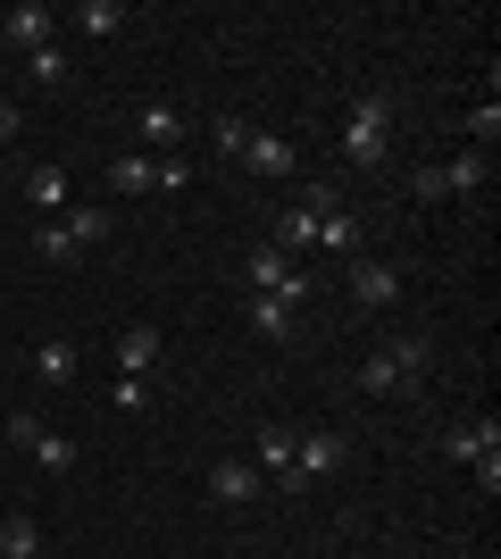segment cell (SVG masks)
Listing matches in <instances>:
<instances>
[{
    "label": "cell",
    "instance_id": "18",
    "mask_svg": "<svg viewBox=\"0 0 501 559\" xmlns=\"http://www.w3.org/2000/svg\"><path fill=\"white\" fill-rule=\"evenodd\" d=\"M75 34H84V43L126 34V0H75Z\"/></svg>",
    "mask_w": 501,
    "mask_h": 559
},
{
    "label": "cell",
    "instance_id": "14",
    "mask_svg": "<svg viewBox=\"0 0 501 559\" xmlns=\"http://www.w3.org/2000/svg\"><path fill=\"white\" fill-rule=\"evenodd\" d=\"M251 467H260L267 485H285V476H293V426H260V443H251Z\"/></svg>",
    "mask_w": 501,
    "mask_h": 559
},
{
    "label": "cell",
    "instance_id": "13",
    "mask_svg": "<svg viewBox=\"0 0 501 559\" xmlns=\"http://www.w3.org/2000/svg\"><path fill=\"white\" fill-rule=\"evenodd\" d=\"M434 176H443V201H452V192H485V176H493V151H460V159H434Z\"/></svg>",
    "mask_w": 501,
    "mask_h": 559
},
{
    "label": "cell",
    "instance_id": "8",
    "mask_svg": "<svg viewBox=\"0 0 501 559\" xmlns=\"http://www.w3.org/2000/svg\"><path fill=\"white\" fill-rule=\"evenodd\" d=\"M210 492L226 501V510H251V501L267 492V476H260L251 460H217V467H210Z\"/></svg>",
    "mask_w": 501,
    "mask_h": 559
},
{
    "label": "cell",
    "instance_id": "19",
    "mask_svg": "<svg viewBox=\"0 0 501 559\" xmlns=\"http://www.w3.org/2000/svg\"><path fill=\"white\" fill-rule=\"evenodd\" d=\"M25 201H34L43 217H59V210H68V167H59V159H43L34 176H25Z\"/></svg>",
    "mask_w": 501,
    "mask_h": 559
},
{
    "label": "cell",
    "instance_id": "16",
    "mask_svg": "<svg viewBox=\"0 0 501 559\" xmlns=\"http://www.w3.org/2000/svg\"><path fill=\"white\" fill-rule=\"evenodd\" d=\"M443 451L477 467V460H493V451H501V426H493V418H468V426H452V435H443Z\"/></svg>",
    "mask_w": 501,
    "mask_h": 559
},
{
    "label": "cell",
    "instance_id": "27",
    "mask_svg": "<svg viewBox=\"0 0 501 559\" xmlns=\"http://www.w3.org/2000/svg\"><path fill=\"white\" fill-rule=\"evenodd\" d=\"M468 134H477V151H493V134H501V109H493V100L468 109Z\"/></svg>",
    "mask_w": 501,
    "mask_h": 559
},
{
    "label": "cell",
    "instance_id": "10",
    "mask_svg": "<svg viewBox=\"0 0 501 559\" xmlns=\"http://www.w3.org/2000/svg\"><path fill=\"white\" fill-rule=\"evenodd\" d=\"M251 334L293 343V334H301V301H285V293H251Z\"/></svg>",
    "mask_w": 501,
    "mask_h": 559
},
{
    "label": "cell",
    "instance_id": "5",
    "mask_svg": "<svg viewBox=\"0 0 501 559\" xmlns=\"http://www.w3.org/2000/svg\"><path fill=\"white\" fill-rule=\"evenodd\" d=\"M343 451H351V443H343L334 426H318V435H293V476H285V485H326L334 467H343Z\"/></svg>",
    "mask_w": 501,
    "mask_h": 559
},
{
    "label": "cell",
    "instance_id": "4",
    "mask_svg": "<svg viewBox=\"0 0 501 559\" xmlns=\"http://www.w3.org/2000/svg\"><path fill=\"white\" fill-rule=\"evenodd\" d=\"M242 276H251V293H285V301H301V293H310V276H301L276 242H251V251H242Z\"/></svg>",
    "mask_w": 501,
    "mask_h": 559
},
{
    "label": "cell",
    "instance_id": "17",
    "mask_svg": "<svg viewBox=\"0 0 501 559\" xmlns=\"http://www.w3.org/2000/svg\"><path fill=\"white\" fill-rule=\"evenodd\" d=\"M118 376H159V326H126L118 334Z\"/></svg>",
    "mask_w": 501,
    "mask_h": 559
},
{
    "label": "cell",
    "instance_id": "25",
    "mask_svg": "<svg viewBox=\"0 0 501 559\" xmlns=\"http://www.w3.org/2000/svg\"><path fill=\"white\" fill-rule=\"evenodd\" d=\"M25 68H34V84H68V50L50 43V50H34V59H25Z\"/></svg>",
    "mask_w": 501,
    "mask_h": 559
},
{
    "label": "cell",
    "instance_id": "7",
    "mask_svg": "<svg viewBox=\"0 0 501 559\" xmlns=\"http://www.w3.org/2000/svg\"><path fill=\"white\" fill-rule=\"evenodd\" d=\"M0 34H9V43H17L25 59H34V50H50V43H59V9L25 0V9H9V25H0Z\"/></svg>",
    "mask_w": 501,
    "mask_h": 559
},
{
    "label": "cell",
    "instance_id": "12",
    "mask_svg": "<svg viewBox=\"0 0 501 559\" xmlns=\"http://www.w3.org/2000/svg\"><path fill=\"white\" fill-rule=\"evenodd\" d=\"M267 242H276V251H285V259H301V251H310V242H318V210H310V201H293V210H276V226H267Z\"/></svg>",
    "mask_w": 501,
    "mask_h": 559
},
{
    "label": "cell",
    "instance_id": "26",
    "mask_svg": "<svg viewBox=\"0 0 501 559\" xmlns=\"http://www.w3.org/2000/svg\"><path fill=\"white\" fill-rule=\"evenodd\" d=\"M210 134H217V151H226V159H242V151H251V126H242V117H217Z\"/></svg>",
    "mask_w": 501,
    "mask_h": 559
},
{
    "label": "cell",
    "instance_id": "28",
    "mask_svg": "<svg viewBox=\"0 0 501 559\" xmlns=\"http://www.w3.org/2000/svg\"><path fill=\"white\" fill-rule=\"evenodd\" d=\"M17 126H25V109H17V100H0V151L17 142Z\"/></svg>",
    "mask_w": 501,
    "mask_h": 559
},
{
    "label": "cell",
    "instance_id": "3",
    "mask_svg": "<svg viewBox=\"0 0 501 559\" xmlns=\"http://www.w3.org/2000/svg\"><path fill=\"white\" fill-rule=\"evenodd\" d=\"M343 159L351 167H384L393 159V93H359L343 117Z\"/></svg>",
    "mask_w": 501,
    "mask_h": 559
},
{
    "label": "cell",
    "instance_id": "1",
    "mask_svg": "<svg viewBox=\"0 0 501 559\" xmlns=\"http://www.w3.org/2000/svg\"><path fill=\"white\" fill-rule=\"evenodd\" d=\"M427 334H393V343L377 350V359H359V393H377V401H393V393H418L427 384Z\"/></svg>",
    "mask_w": 501,
    "mask_h": 559
},
{
    "label": "cell",
    "instance_id": "15",
    "mask_svg": "<svg viewBox=\"0 0 501 559\" xmlns=\"http://www.w3.org/2000/svg\"><path fill=\"white\" fill-rule=\"evenodd\" d=\"M359 234H368V226H359V217L343 210V201H334V210H318V242H310V251H334V259H351V251H359Z\"/></svg>",
    "mask_w": 501,
    "mask_h": 559
},
{
    "label": "cell",
    "instance_id": "24",
    "mask_svg": "<svg viewBox=\"0 0 501 559\" xmlns=\"http://www.w3.org/2000/svg\"><path fill=\"white\" fill-rule=\"evenodd\" d=\"M50 418H34V409H9V426H0V435H9V451H34V435H43Z\"/></svg>",
    "mask_w": 501,
    "mask_h": 559
},
{
    "label": "cell",
    "instance_id": "22",
    "mask_svg": "<svg viewBox=\"0 0 501 559\" xmlns=\"http://www.w3.org/2000/svg\"><path fill=\"white\" fill-rule=\"evenodd\" d=\"M25 551H43V526H34L25 510H9L0 518V559H25Z\"/></svg>",
    "mask_w": 501,
    "mask_h": 559
},
{
    "label": "cell",
    "instance_id": "29",
    "mask_svg": "<svg viewBox=\"0 0 501 559\" xmlns=\"http://www.w3.org/2000/svg\"><path fill=\"white\" fill-rule=\"evenodd\" d=\"M0 185H9V167H0Z\"/></svg>",
    "mask_w": 501,
    "mask_h": 559
},
{
    "label": "cell",
    "instance_id": "21",
    "mask_svg": "<svg viewBox=\"0 0 501 559\" xmlns=\"http://www.w3.org/2000/svg\"><path fill=\"white\" fill-rule=\"evenodd\" d=\"M242 167H251V176H293V142H276V134H251Z\"/></svg>",
    "mask_w": 501,
    "mask_h": 559
},
{
    "label": "cell",
    "instance_id": "9",
    "mask_svg": "<svg viewBox=\"0 0 501 559\" xmlns=\"http://www.w3.org/2000/svg\"><path fill=\"white\" fill-rule=\"evenodd\" d=\"M351 301H359V309H393V301H402V267L359 259V267H351Z\"/></svg>",
    "mask_w": 501,
    "mask_h": 559
},
{
    "label": "cell",
    "instance_id": "6",
    "mask_svg": "<svg viewBox=\"0 0 501 559\" xmlns=\"http://www.w3.org/2000/svg\"><path fill=\"white\" fill-rule=\"evenodd\" d=\"M134 134H143V151H159V159H176V151H184V109H176V100H143V117H134Z\"/></svg>",
    "mask_w": 501,
    "mask_h": 559
},
{
    "label": "cell",
    "instance_id": "23",
    "mask_svg": "<svg viewBox=\"0 0 501 559\" xmlns=\"http://www.w3.org/2000/svg\"><path fill=\"white\" fill-rule=\"evenodd\" d=\"M109 185H118V192H151V185H159V159H151V151H134V159H109Z\"/></svg>",
    "mask_w": 501,
    "mask_h": 559
},
{
    "label": "cell",
    "instance_id": "30",
    "mask_svg": "<svg viewBox=\"0 0 501 559\" xmlns=\"http://www.w3.org/2000/svg\"><path fill=\"white\" fill-rule=\"evenodd\" d=\"M25 559H43V551H25Z\"/></svg>",
    "mask_w": 501,
    "mask_h": 559
},
{
    "label": "cell",
    "instance_id": "11",
    "mask_svg": "<svg viewBox=\"0 0 501 559\" xmlns=\"http://www.w3.org/2000/svg\"><path fill=\"white\" fill-rule=\"evenodd\" d=\"M25 368L43 376V384H75V376H84V350H75L68 334H43V343H34V359H25Z\"/></svg>",
    "mask_w": 501,
    "mask_h": 559
},
{
    "label": "cell",
    "instance_id": "2",
    "mask_svg": "<svg viewBox=\"0 0 501 559\" xmlns=\"http://www.w3.org/2000/svg\"><path fill=\"white\" fill-rule=\"evenodd\" d=\"M109 234H118V217H109V210H75V201H68L59 217H43V234H34V251H43L50 267H68V259L100 251Z\"/></svg>",
    "mask_w": 501,
    "mask_h": 559
},
{
    "label": "cell",
    "instance_id": "20",
    "mask_svg": "<svg viewBox=\"0 0 501 559\" xmlns=\"http://www.w3.org/2000/svg\"><path fill=\"white\" fill-rule=\"evenodd\" d=\"M34 467H43L50 485H59V476H75V435H59V426H43V435H34Z\"/></svg>",
    "mask_w": 501,
    "mask_h": 559
}]
</instances>
